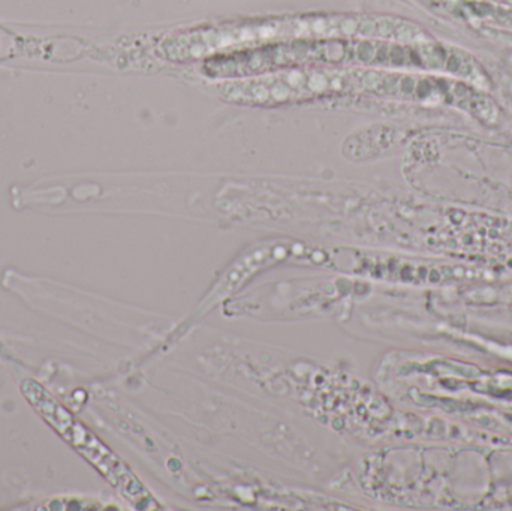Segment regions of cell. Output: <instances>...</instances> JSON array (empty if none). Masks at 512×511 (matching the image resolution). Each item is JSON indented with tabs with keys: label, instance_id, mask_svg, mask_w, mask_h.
<instances>
[{
	"label": "cell",
	"instance_id": "cell-1",
	"mask_svg": "<svg viewBox=\"0 0 512 511\" xmlns=\"http://www.w3.org/2000/svg\"><path fill=\"white\" fill-rule=\"evenodd\" d=\"M21 390L45 422L50 423L84 458L89 459L107 477L108 482L120 489L132 503L140 506L143 504L146 509L150 504H156L132 471L92 431L74 419L59 402L54 401L50 393L32 380L24 381Z\"/></svg>",
	"mask_w": 512,
	"mask_h": 511
}]
</instances>
